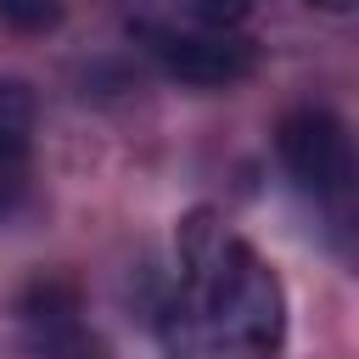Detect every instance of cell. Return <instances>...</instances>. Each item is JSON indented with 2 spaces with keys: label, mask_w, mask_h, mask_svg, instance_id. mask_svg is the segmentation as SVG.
<instances>
[{
  "label": "cell",
  "mask_w": 359,
  "mask_h": 359,
  "mask_svg": "<svg viewBox=\"0 0 359 359\" xmlns=\"http://www.w3.org/2000/svg\"><path fill=\"white\" fill-rule=\"evenodd\" d=\"M157 331L168 359H275L286 342V292L236 230L191 213L180 224V286Z\"/></svg>",
  "instance_id": "cell-1"
},
{
  "label": "cell",
  "mask_w": 359,
  "mask_h": 359,
  "mask_svg": "<svg viewBox=\"0 0 359 359\" xmlns=\"http://www.w3.org/2000/svg\"><path fill=\"white\" fill-rule=\"evenodd\" d=\"M275 151L286 163V174L309 191V196H342L348 180H353V140H348V123L325 107H297L280 118L275 129Z\"/></svg>",
  "instance_id": "cell-2"
},
{
  "label": "cell",
  "mask_w": 359,
  "mask_h": 359,
  "mask_svg": "<svg viewBox=\"0 0 359 359\" xmlns=\"http://www.w3.org/2000/svg\"><path fill=\"white\" fill-rule=\"evenodd\" d=\"M247 11H252V0H191L196 28H208V34H236V22H247Z\"/></svg>",
  "instance_id": "cell-6"
},
{
  "label": "cell",
  "mask_w": 359,
  "mask_h": 359,
  "mask_svg": "<svg viewBox=\"0 0 359 359\" xmlns=\"http://www.w3.org/2000/svg\"><path fill=\"white\" fill-rule=\"evenodd\" d=\"M146 50L185 84H236L252 73V45L236 34H185V28H163V22H140Z\"/></svg>",
  "instance_id": "cell-3"
},
{
  "label": "cell",
  "mask_w": 359,
  "mask_h": 359,
  "mask_svg": "<svg viewBox=\"0 0 359 359\" xmlns=\"http://www.w3.org/2000/svg\"><path fill=\"white\" fill-rule=\"evenodd\" d=\"M22 185H28V146H22V135H17V129H6V123H0V213H11V208H17Z\"/></svg>",
  "instance_id": "cell-5"
},
{
  "label": "cell",
  "mask_w": 359,
  "mask_h": 359,
  "mask_svg": "<svg viewBox=\"0 0 359 359\" xmlns=\"http://www.w3.org/2000/svg\"><path fill=\"white\" fill-rule=\"evenodd\" d=\"M28 353L34 359H95V337L73 314H28Z\"/></svg>",
  "instance_id": "cell-4"
}]
</instances>
